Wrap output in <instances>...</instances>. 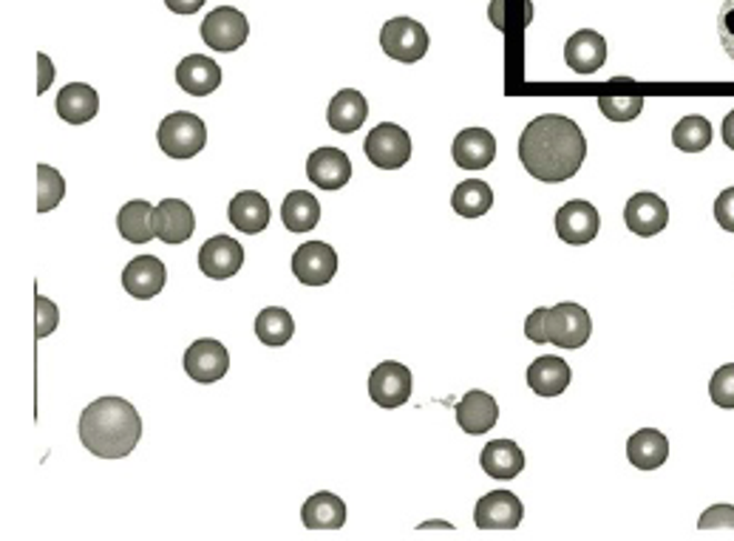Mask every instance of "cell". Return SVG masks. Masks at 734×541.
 I'll list each match as a JSON object with an SVG mask.
<instances>
[{"instance_id": "obj_42", "label": "cell", "mask_w": 734, "mask_h": 541, "mask_svg": "<svg viewBox=\"0 0 734 541\" xmlns=\"http://www.w3.org/2000/svg\"><path fill=\"white\" fill-rule=\"evenodd\" d=\"M38 66H40V80H38V94H46L49 91V86L54 82V63H51L49 57L40 51L38 54Z\"/></svg>"}, {"instance_id": "obj_45", "label": "cell", "mask_w": 734, "mask_h": 541, "mask_svg": "<svg viewBox=\"0 0 734 541\" xmlns=\"http://www.w3.org/2000/svg\"><path fill=\"white\" fill-rule=\"evenodd\" d=\"M723 142L734 151V111L726 113V120H723Z\"/></svg>"}, {"instance_id": "obj_13", "label": "cell", "mask_w": 734, "mask_h": 541, "mask_svg": "<svg viewBox=\"0 0 734 541\" xmlns=\"http://www.w3.org/2000/svg\"><path fill=\"white\" fill-rule=\"evenodd\" d=\"M244 264V247L230 236H213L199 250V270L213 281L233 278Z\"/></svg>"}, {"instance_id": "obj_43", "label": "cell", "mask_w": 734, "mask_h": 541, "mask_svg": "<svg viewBox=\"0 0 734 541\" xmlns=\"http://www.w3.org/2000/svg\"><path fill=\"white\" fill-rule=\"evenodd\" d=\"M165 7L173 14H197L204 7V0H165Z\"/></svg>"}, {"instance_id": "obj_37", "label": "cell", "mask_w": 734, "mask_h": 541, "mask_svg": "<svg viewBox=\"0 0 734 541\" xmlns=\"http://www.w3.org/2000/svg\"><path fill=\"white\" fill-rule=\"evenodd\" d=\"M34 315H38V321H34V334H38V338H49V334L58 329L60 309L58 303L49 301L46 295L34 298Z\"/></svg>"}, {"instance_id": "obj_18", "label": "cell", "mask_w": 734, "mask_h": 541, "mask_svg": "<svg viewBox=\"0 0 734 541\" xmlns=\"http://www.w3.org/2000/svg\"><path fill=\"white\" fill-rule=\"evenodd\" d=\"M564 63L576 74H595L607 63V40L593 29H582L564 46Z\"/></svg>"}, {"instance_id": "obj_41", "label": "cell", "mask_w": 734, "mask_h": 541, "mask_svg": "<svg viewBox=\"0 0 734 541\" xmlns=\"http://www.w3.org/2000/svg\"><path fill=\"white\" fill-rule=\"evenodd\" d=\"M525 334H527V340H533V343H547V309L545 307L533 309L531 318L525 321Z\"/></svg>"}, {"instance_id": "obj_29", "label": "cell", "mask_w": 734, "mask_h": 541, "mask_svg": "<svg viewBox=\"0 0 734 541\" xmlns=\"http://www.w3.org/2000/svg\"><path fill=\"white\" fill-rule=\"evenodd\" d=\"M666 457H670V442H666V437L661 434V431H635L627 440V460L633 462L639 471H655V468L664 465Z\"/></svg>"}, {"instance_id": "obj_20", "label": "cell", "mask_w": 734, "mask_h": 541, "mask_svg": "<svg viewBox=\"0 0 734 541\" xmlns=\"http://www.w3.org/2000/svg\"><path fill=\"white\" fill-rule=\"evenodd\" d=\"M454 162L465 170H482L496 159V139L485 128H465L454 139Z\"/></svg>"}, {"instance_id": "obj_26", "label": "cell", "mask_w": 734, "mask_h": 541, "mask_svg": "<svg viewBox=\"0 0 734 541\" xmlns=\"http://www.w3.org/2000/svg\"><path fill=\"white\" fill-rule=\"evenodd\" d=\"M100 111V97L86 82H71L58 94V113L60 120L71 122V126H83L91 122Z\"/></svg>"}, {"instance_id": "obj_22", "label": "cell", "mask_w": 734, "mask_h": 541, "mask_svg": "<svg viewBox=\"0 0 734 541\" xmlns=\"http://www.w3.org/2000/svg\"><path fill=\"white\" fill-rule=\"evenodd\" d=\"M228 219L235 230L255 236L261 233V230H267V224H270V204H267L264 196L255 193V190H241V193L233 196V202H230Z\"/></svg>"}, {"instance_id": "obj_17", "label": "cell", "mask_w": 734, "mask_h": 541, "mask_svg": "<svg viewBox=\"0 0 734 541\" xmlns=\"http://www.w3.org/2000/svg\"><path fill=\"white\" fill-rule=\"evenodd\" d=\"M153 227H157V239L165 244H184L197 230V216L184 204L182 199H165L153 210Z\"/></svg>"}, {"instance_id": "obj_31", "label": "cell", "mask_w": 734, "mask_h": 541, "mask_svg": "<svg viewBox=\"0 0 734 541\" xmlns=\"http://www.w3.org/2000/svg\"><path fill=\"white\" fill-rule=\"evenodd\" d=\"M451 208L462 219H480V216H485L487 210L494 208V190L482 179L460 182L454 188V196H451Z\"/></svg>"}, {"instance_id": "obj_40", "label": "cell", "mask_w": 734, "mask_h": 541, "mask_svg": "<svg viewBox=\"0 0 734 541\" xmlns=\"http://www.w3.org/2000/svg\"><path fill=\"white\" fill-rule=\"evenodd\" d=\"M715 219L726 233H734V188H726L721 196H717Z\"/></svg>"}, {"instance_id": "obj_23", "label": "cell", "mask_w": 734, "mask_h": 541, "mask_svg": "<svg viewBox=\"0 0 734 541\" xmlns=\"http://www.w3.org/2000/svg\"><path fill=\"white\" fill-rule=\"evenodd\" d=\"M570 380H573V372H570L567 360L553 358V354H545V358L533 360L531 369H527V385H531L533 394L539 397H559L567 391Z\"/></svg>"}, {"instance_id": "obj_14", "label": "cell", "mask_w": 734, "mask_h": 541, "mask_svg": "<svg viewBox=\"0 0 734 541\" xmlns=\"http://www.w3.org/2000/svg\"><path fill=\"white\" fill-rule=\"evenodd\" d=\"M624 221L635 236H658L670 224V208L661 196L655 193H635L624 208Z\"/></svg>"}, {"instance_id": "obj_3", "label": "cell", "mask_w": 734, "mask_h": 541, "mask_svg": "<svg viewBox=\"0 0 734 541\" xmlns=\"http://www.w3.org/2000/svg\"><path fill=\"white\" fill-rule=\"evenodd\" d=\"M159 148L171 159H193L208 146V128L197 113L177 111L159 122Z\"/></svg>"}, {"instance_id": "obj_2", "label": "cell", "mask_w": 734, "mask_h": 541, "mask_svg": "<svg viewBox=\"0 0 734 541\" xmlns=\"http://www.w3.org/2000/svg\"><path fill=\"white\" fill-rule=\"evenodd\" d=\"M142 440V417L122 397H100L80 417V442L100 460H122Z\"/></svg>"}, {"instance_id": "obj_8", "label": "cell", "mask_w": 734, "mask_h": 541, "mask_svg": "<svg viewBox=\"0 0 734 541\" xmlns=\"http://www.w3.org/2000/svg\"><path fill=\"white\" fill-rule=\"evenodd\" d=\"M369 397L380 409H400L412 397V372L403 363H378L369 374Z\"/></svg>"}, {"instance_id": "obj_9", "label": "cell", "mask_w": 734, "mask_h": 541, "mask_svg": "<svg viewBox=\"0 0 734 541\" xmlns=\"http://www.w3.org/2000/svg\"><path fill=\"white\" fill-rule=\"evenodd\" d=\"M292 272L306 287H323L338 272V252L326 241H306L292 256Z\"/></svg>"}, {"instance_id": "obj_25", "label": "cell", "mask_w": 734, "mask_h": 541, "mask_svg": "<svg viewBox=\"0 0 734 541\" xmlns=\"http://www.w3.org/2000/svg\"><path fill=\"white\" fill-rule=\"evenodd\" d=\"M366 117H369L366 97L355 89H343L332 97L326 122H330V128L335 133H355L358 128L366 122Z\"/></svg>"}, {"instance_id": "obj_44", "label": "cell", "mask_w": 734, "mask_h": 541, "mask_svg": "<svg viewBox=\"0 0 734 541\" xmlns=\"http://www.w3.org/2000/svg\"><path fill=\"white\" fill-rule=\"evenodd\" d=\"M502 7H505V0H494V3H491V20H494V26L500 32H505L507 26L505 20H502Z\"/></svg>"}, {"instance_id": "obj_7", "label": "cell", "mask_w": 734, "mask_h": 541, "mask_svg": "<svg viewBox=\"0 0 734 541\" xmlns=\"http://www.w3.org/2000/svg\"><path fill=\"white\" fill-rule=\"evenodd\" d=\"M250 23L244 12L233 7H219L202 20V40L213 51H235L248 43Z\"/></svg>"}, {"instance_id": "obj_30", "label": "cell", "mask_w": 734, "mask_h": 541, "mask_svg": "<svg viewBox=\"0 0 734 541\" xmlns=\"http://www.w3.org/2000/svg\"><path fill=\"white\" fill-rule=\"evenodd\" d=\"M281 221L290 233H306V230H315L318 221H321V204L312 193L306 190H292L290 196L281 204Z\"/></svg>"}, {"instance_id": "obj_36", "label": "cell", "mask_w": 734, "mask_h": 541, "mask_svg": "<svg viewBox=\"0 0 734 541\" xmlns=\"http://www.w3.org/2000/svg\"><path fill=\"white\" fill-rule=\"evenodd\" d=\"M710 397L717 409H734V363L721 365V369L712 374Z\"/></svg>"}, {"instance_id": "obj_19", "label": "cell", "mask_w": 734, "mask_h": 541, "mask_svg": "<svg viewBox=\"0 0 734 541\" xmlns=\"http://www.w3.org/2000/svg\"><path fill=\"white\" fill-rule=\"evenodd\" d=\"M177 82L184 94L208 97L222 86V66L204 54H190L177 66Z\"/></svg>"}, {"instance_id": "obj_24", "label": "cell", "mask_w": 734, "mask_h": 541, "mask_svg": "<svg viewBox=\"0 0 734 541\" xmlns=\"http://www.w3.org/2000/svg\"><path fill=\"white\" fill-rule=\"evenodd\" d=\"M480 465L491 479H516L525 471V453L513 440H494L482 448Z\"/></svg>"}, {"instance_id": "obj_15", "label": "cell", "mask_w": 734, "mask_h": 541, "mask_svg": "<svg viewBox=\"0 0 734 541\" xmlns=\"http://www.w3.org/2000/svg\"><path fill=\"white\" fill-rule=\"evenodd\" d=\"M306 177L323 190H341L352 179V162L341 148H318L306 159Z\"/></svg>"}, {"instance_id": "obj_32", "label": "cell", "mask_w": 734, "mask_h": 541, "mask_svg": "<svg viewBox=\"0 0 734 541\" xmlns=\"http://www.w3.org/2000/svg\"><path fill=\"white\" fill-rule=\"evenodd\" d=\"M255 334L264 347H286L295 334V321L286 309L267 307L255 318Z\"/></svg>"}, {"instance_id": "obj_5", "label": "cell", "mask_w": 734, "mask_h": 541, "mask_svg": "<svg viewBox=\"0 0 734 541\" xmlns=\"http://www.w3.org/2000/svg\"><path fill=\"white\" fill-rule=\"evenodd\" d=\"M380 46L392 60L418 63L429 51V32L423 29V23L412 18H392L380 29Z\"/></svg>"}, {"instance_id": "obj_27", "label": "cell", "mask_w": 734, "mask_h": 541, "mask_svg": "<svg viewBox=\"0 0 734 541\" xmlns=\"http://www.w3.org/2000/svg\"><path fill=\"white\" fill-rule=\"evenodd\" d=\"M301 522L310 530H338L346 524V504L335 493L321 491L310 497L301 508Z\"/></svg>"}, {"instance_id": "obj_35", "label": "cell", "mask_w": 734, "mask_h": 541, "mask_svg": "<svg viewBox=\"0 0 734 541\" xmlns=\"http://www.w3.org/2000/svg\"><path fill=\"white\" fill-rule=\"evenodd\" d=\"M599 108L607 120L613 122H633L644 108V97H599Z\"/></svg>"}, {"instance_id": "obj_33", "label": "cell", "mask_w": 734, "mask_h": 541, "mask_svg": "<svg viewBox=\"0 0 734 541\" xmlns=\"http://www.w3.org/2000/svg\"><path fill=\"white\" fill-rule=\"evenodd\" d=\"M712 122L706 117H684L672 128V146L684 153H701L712 146Z\"/></svg>"}, {"instance_id": "obj_10", "label": "cell", "mask_w": 734, "mask_h": 541, "mask_svg": "<svg viewBox=\"0 0 734 541\" xmlns=\"http://www.w3.org/2000/svg\"><path fill=\"white\" fill-rule=\"evenodd\" d=\"M599 227H602L599 210L584 199H573V202L562 204L556 213V233L564 244H590L599 236Z\"/></svg>"}, {"instance_id": "obj_6", "label": "cell", "mask_w": 734, "mask_h": 541, "mask_svg": "<svg viewBox=\"0 0 734 541\" xmlns=\"http://www.w3.org/2000/svg\"><path fill=\"white\" fill-rule=\"evenodd\" d=\"M593 334V321L587 309L579 303H556L547 309V343L562 349H582Z\"/></svg>"}, {"instance_id": "obj_1", "label": "cell", "mask_w": 734, "mask_h": 541, "mask_svg": "<svg viewBox=\"0 0 734 541\" xmlns=\"http://www.w3.org/2000/svg\"><path fill=\"white\" fill-rule=\"evenodd\" d=\"M584 157L587 139L570 117L542 113L520 137V159L536 182H567L582 170Z\"/></svg>"}, {"instance_id": "obj_34", "label": "cell", "mask_w": 734, "mask_h": 541, "mask_svg": "<svg viewBox=\"0 0 734 541\" xmlns=\"http://www.w3.org/2000/svg\"><path fill=\"white\" fill-rule=\"evenodd\" d=\"M66 196V182L60 177V170H54L51 164H38V210L40 213H49V210L58 208Z\"/></svg>"}, {"instance_id": "obj_21", "label": "cell", "mask_w": 734, "mask_h": 541, "mask_svg": "<svg viewBox=\"0 0 734 541\" xmlns=\"http://www.w3.org/2000/svg\"><path fill=\"white\" fill-rule=\"evenodd\" d=\"M496 420H500V405H496V400L487 394V391H469V394L460 400V405H456V422H460V429L471 437L491 431L496 425Z\"/></svg>"}, {"instance_id": "obj_4", "label": "cell", "mask_w": 734, "mask_h": 541, "mask_svg": "<svg viewBox=\"0 0 734 541\" xmlns=\"http://www.w3.org/2000/svg\"><path fill=\"white\" fill-rule=\"evenodd\" d=\"M366 159L380 170H398L412 159V137L394 122H380L363 142Z\"/></svg>"}, {"instance_id": "obj_11", "label": "cell", "mask_w": 734, "mask_h": 541, "mask_svg": "<svg viewBox=\"0 0 734 541\" xmlns=\"http://www.w3.org/2000/svg\"><path fill=\"white\" fill-rule=\"evenodd\" d=\"M184 372L197 383H215L230 372V352L213 338L197 340L184 352Z\"/></svg>"}, {"instance_id": "obj_39", "label": "cell", "mask_w": 734, "mask_h": 541, "mask_svg": "<svg viewBox=\"0 0 734 541\" xmlns=\"http://www.w3.org/2000/svg\"><path fill=\"white\" fill-rule=\"evenodd\" d=\"M701 530H715V528H734V508L732 504H715V508L703 510L701 522H697Z\"/></svg>"}, {"instance_id": "obj_16", "label": "cell", "mask_w": 734, "mask_h": 541, "mask_svg": "<svg viewBox=\"0 0 734 541\" xmlns=\"http://www.w3.org/2000/svg\"><path fill=\"white\" fill-rule=\"evenodd\" d=\"M122 287L128 295L140 298V301H151L159 292L165 290V264L157 256H137L131 264L122 270Z\"/></svg>"}, {"instance_id": "obj_28", "label": "cell", "mask_w": 734, "mask_h": 541, "mask_svg": "<svg viewBox=\"0 0 734 541\" xmlns=\"http://www.w3.org/2000/svg\"><path fill=\"white\" fill-rule=\"evenodd\" d=\"M153 204L145 199H133V202L122 204L120 216H117V230L131 244H148L157 239V227H153Z\"/></svg>"}, {"instance_id": "obj_12", "label": "cell", "mask_w": 734, "mask_h": 541, "mask_svg": "<svg viewBox=\"0 0 734 541\" xmlns=\"http://www.w3.org/2000/svg\"><path fill=\"white\" fill-rule=\"evenodd\" d=\"M525 517V508L511 491H491L476 502L474 522L480 530H516Z\"/></svg>"}, {"instance_id": "obj_38", "label": "cell", "mask_w": 734, "mask_h": 541, "mask_svg": "<svg viewBox=\"0 0 734 541\" xmlns=\"http://www.w3.org/2000/svg\"><path fill=\"white\" fill-rule=\"evenodd\" d=\"M717 34H721L723 51L734 60V0H723L721 14H717Z\"/></svg>"}]
</instances>
